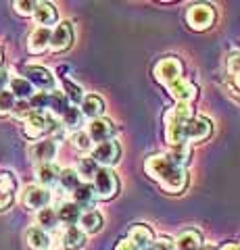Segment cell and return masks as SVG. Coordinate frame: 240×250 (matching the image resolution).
Segmentation results:
<instances>
[{
    "label": "cell",
    "instance_id": "1",
    "mask_svg": "<svg viewBox=\"0 0 240 250\" xmlns=\"http://www.w3.org/2000/svg\"><path fill=\"white\" fill-rule=\"evenodd\" d=\"M144 169L151 179L159 182L161 188L169 194H182L188 186V173L186 169L177 167L167 154H153L146 159Z\"/></svg>",
    "mask_w": 240,
    "mask_h": 250
},
{
    "label": "cell",
    "instance_id": "2",
    "mask_svg": "<svg viewBox=\"0 0 240 250\" xmlns=\"http://www.w3.org/2000/svg\"><path fill=\"white\" fill-rule=\"evenodd\" d=\"M192 117H195L192 104H186V103H175V106L165 113V140L172 148L188 144L186 142V123Z\"/></svg>",
    "mask_w": 240,
    "mask_h": 250
},
{
    "label": "cell",
    "instance_id": "3",
    "mask_svg": "<svg viewBox=\"0 0 240 250\" xmlns=\"http://www.w3.org/2000/svg\"><path fill=\"white\" fill-rule=\"evenodd\" d=\"M59 125L52 119L48 113H40V111H32L29 117L23 121V134H25L29 140H38L46 134H52L57 131Z\"/></svg>",
    "mask_w": 240,
    "mask_h": 250
},
{
    "label": "cell",
    "instance_id": "4",
    "mask_svg": "<svg viewBox=\"0 0 240 250\" xmlns=\"http://www.w3.org/2000/svg\"><path fill=\"white\" fill-rule=\"evenodd\" d=\"M215 9L211 4H205V2H196V4H190L188 9H186V15L184 19L188 23L190 29L195 31H207L213 27L215 23Z\"/></svg>",
    "mask_w": 240,
    "mask_h": 250
},
{
    "label": "cell",
    "instance_id": "5",
    "mask_svg": "<svg viewBox=\"0 0 240 250\" xmlns=\"http://www.w3.org/2000/svg\"><path fill=\"white\" fill-rule=\"evenodd\" d=\"M153 75L159 83L169 85L172 82L184 77V62L177 57H163V59H159L157 62H154Z\"/></svg>",
    "mask_w": 240,
    "mask_h": 250
},
{
    "label": "cell",
    "instance_id": "6",
    "mask_svg": "<svg viewBox=\"0 0 240 250\" xmlns=\"http://www.w3.org/2000/svg\"><path fill=\"white\" fill-rule=\"evenodd\" d=\"M94 192L100 200H113L119 194V177L109 167H100L94 175Z\"/></svg>",
    "mask_w": 240,
    "mask_h": 250
},
{
    "label": "cell",
    "instance_id": "7",
    "mask_svg": "<svg viewBox=\"0 0 240 250\" xmlns=\"http://www.w3.org/2000/svg\"><path fill=\"white\" fill-rule=\"evenodd\" d=\"M92 159L96 161L98 167H113L117 165L121 159V146L115 142V140H107V142H100L92 148Z\"/></svg>",
    "mask_w": 240,
    "mask_h": 250
},
{
    "label": "cell",
    "instance_id": "8",
    "mask_svg": "<svg viewBox=\"0 0 240 250\" xmlns=\"http://www.w3.org/2000/svg\"><path fill=\"white\" fill-rule=\"evenodd\" d=\"M50 200H52V194L50 190H46V188L42 186H27L25 190H23L21 194V202H23V207L29 208V210H42L50 205Z\"/></svg>",
    "mask_w": 240,
    "mask_h": 250
},
{
    "label": "cell",
    "instance_id": "9",
    "mask_svg": "<svg viewBox=\"0 0 240 250\" xmlns=\"http://www.w3.org/2000/svg\"><path fill=\"white\" fill-rule=\"evenodd\" d=\"M73 44V27L69 21H61L57 23L55 29H50V46L48 48L52 52H65L71 48Z\"/></svg>",
    "mask_w": 240,
    "mask_h": 250
},
{
    "label": "cell",
    "instance_id": "10",
    "mask_svg": "<svg viewBox=\"0 0 240 250\" xmlns=\"http://www.w3.org/2000/svg\"><path fill=\"white\" fill-rule=\"evenodd\" d=\"M25 80L32 83V88H38L40 92H52L55 85H57L55 75H52L48 69L36 67V65L25 67Z\"/></svg>",
    "mask_w": 240,
    "mask_h": 250
},
{
    "label": "cell",
    "instance_id": "11",
    "mask_svg": "<svg viewBox=\"0 0 240 250\" xmlns=\"http://www.w3.org/2000/svg\"><path fill=\"white\" fill-rule=\"evenodd\" d=\"M115 131H117L115 123L111 119H105V117H100V119H92L88 123V127H86V134L92 140V144L94 142L100 144V142H107V140H113Z\"/></svg>",
    "mask_w": 240,
    "mask_h": 250
},
{
    "label": "cell",
    "instance_id": "12",
    "mask_svg": "<svg viewBox=\"0 0 240 250\" xmlns=\"http://www.w3.org/2000/svg\"><path fill=\"white\" fill-rule=\"evenodd\" d=\"M213 131V123L207 119V117H198L195 115L192 119L186 123V142H203L211 136Z\"/></svg>",
    "mask_w": 240,
    "mask_h": 250
},
{
    "label": "cell",
    "instance_id": "13",
    "mask_svg": "<svg viewBox=\"0 0 240 250\" xmlns=\"http://www.w3.org/2000/svg\"><path fill=\"white\" fill-rule=\"evenodd\" d=\"M55 156H57V140H52V138L40 140V142H34L29 146V159H32L36 165L52 163Z\"/></svg>",
    "mask_w": 240,
    "mask_h": 250
},
{
    "label": "cell",
    "instance_id": "14",
    "mask_svg": "<svg viewBox=\"0 0 240 250\" xmlns=\"http://www.w3.org/2000/svg\"><path fill=\"white\" fill-rule=\"evenodd\" d=\"M167 92L172 94V98L175 100V103H186V104H192V100L198 96V88L192 82L184 80V77H180V80L169 83Z\"/></svg>",
    "mask_w": 240,
    "mask_h": 250
},
{
    "label": "cell",
    "instance_id": "15",
    "mask_svg": "<svg viewBox=\"0 0 240 250\" xmlns=\"http://www.w3.org/2000/svg\"><path fill=\"white\" fill-rule=\"evenodd\" d=\"M71 196H73L71 202H73L77 208H88V210L94 207V202L98 200L96 192H94V186H92L90 182H82V184L71 192Z\"/></svg>",
    "mask_w": 240,
    "mask_h": 250
},
{
    "label": "cell",
    "instance_id": "16",
    "mask_svg": "<svg viewBox=\"0 0 240 250\" xmlns=\"http://www.w3.org/2000/svg\"><path fill=\"white\" fill-rule=\"evenodd\" d=\"M128 240H130L138 250H149V248L153 246V242H154V233H153V229L149 228V225L138 223V225H134V228L130 229Z\"/></svg>",
    "mask_w": 240,
    "mask_h": 250
},
{
    "label": "cell",
    "instance_id": "17",
    "mask_svg": "<svg viewBox=\"0 0 240 250\" xmlns=\"http://www.w3.org/2000/svg\"><path fill=\"white\" fill-rule=\"evenodd\" d=\"M175 250H203V236L198 229H184L174 240Z\"/></svg>",
    "mask_w": 240,
    "mask_h": 250
},
{
    "label": "cell",
    "instance_id": "18",
    "mask_svg": "<svg viewBox=\"0 0 240 250\" xmlns=\"http://www.w3.org/2000/svg\"><path fill=\"white\" fill-rule=\"evenodd\" d=\"M59 175H61V169L55 165V163H46V165H38L36 167L38 186L46 188V190H50V188L59 186Z\"/></svg>",
    "mask_w": 240,
    "mask_h": 250
},
{
    "label": "cell",
    "instance_id": "19",
    "mask_svg": "<svg viewBox=\"0 0 240 250\" xmlns=\"http://www.w3.org/2000/svg\"><path fill=\"white\" fill-rule=\"evenodd\" d=\"M50 46V29L48 27H36L27 38V50L32 54H42Z\"/></svg>",
    "mask_w": 240,
    "mask_h": 250
},
{
    "label": "cell",
    "instance_id": "20",
    "mask_svg": "<svg viewBox=\"0 0 240 250\" xmlns=\"http://www.w3.org/2000/svg\"><path fill=\"white\" fill-rule=\"evenodd\" d=\"M80 111L84 117H88V119H100L105 113V100L98 96V94H86L80 104Z\"/></svg>",
    "mask_w": 240,
    "mask_h": 250
},
{
    "label": "cell",
    "instance_id": "21",
    "mask_svg": "<svg viewBox=\"0 0 240 250\" xmlns=\"http://www.w3.org/2000/svg\"><path fill=\"white\" fill-rule=\"evenodd\" d=\"M32 17L36 19L38 27H48L50 29V25H55V23H57L59 15H57L55 4H50V2H36V9H34Z\"/></svg>",
    "mask_w": 240,
    "mask_h": 250
},
{
    "label": "cell",
    "instance_id": "22",
    "mask_svg": "<svg viewBox=\"0 0 240 250\" xmlns=\"http://www.w3.org/2000/svg\"><path fill=\"white\" fill-rule=\"evenodd\" d=\"M77 223H80V229L84 233H90V236H94V233H98L100 229H103V215H100L98 210H94V208L84 210Z\"/></svg>",
    "mask_w": 240,
    "mask_h": 250
},
{
    "label": "cell",
    "instance_id": "23",
    "mask_svg": "<svg viewBox=\"0 0 240 250\" xmlns=\"http://www.w3.org/2000/svg\"><path fill=\"white\" fill-rule=\"evenodd\" d=\"M25 242L32 250H48L50 248V236L40 228H29L25 231Z\"/></svg>",
    "mask_w": 240,
    "mask_h": 250
},
{
    "label": "cell",
    "instance_id": "24",
    "mask_svg": "<svg viewBox=\"0 0 240 250\" xmlns=\"http://www.w3.org/2000/svg\"><path fill=\"white\" fill-rule=\"evenodd\" d=\"M9 92L15 96V100H29L34 96V88L25 77H13L9 82Z\"/></svg>",
    "mask_w": 240,
    "mask_h": 250
},
{
    "label": "cell",
    "instance_id": "25",
    "mask_svg": "<svg viewBox=\"0 0 240 250\" xmlns=\"http://www.w3.org/2000/svg\"><path fill=\"white\" fill-rule=\"evenodd\" d=\"M86 244V233H84L77 225H71L63 231V248L67 250H80Z\"/></svg>",
    "mask_w": 240,
    "mask_h": 250
},
{
    "label": "cell",
    "instance_id": "26",
    "mask_svg": "<svg viewBox=\"0 0 240 250\" xmlns=\"http://www.w3.org/2000/svg\"><path fill=\"white\" fill-rule=\"evenodd\" d=\"M80 217H82V208H77L73 202H63V205L57 208V219L61 223H65L67 228L75 225L77 221H80Z\"/></svg>",
    "mask_w": 240,
    "mask_h": 250
},
{
    "label": "cell",
    "instance_id": "27",
    "mask_svg": "<svg viewBox=\"0 0 240 250\" xmlns=\"http://www.w3.org/2000/svg\"><path fill=\"white\" fill-rule=\"evenodd\" d=\"M61 121H63L65 127L80 131V127L84 125V115H82V111H80L77 106H69L67 111L61 115Z\"/></svg>",
    "mask_w": 240,
    "mask_h": 250
},
{
    "label": "cell",
    "instance_id": "28",
    "mask_svg": "<svg viewBox=\"0 0 240 250\" xmlns=\"http://www.w3.org/2000/svg\"><path fill=\"white\" fill-rule=\"evenodd\" d=\"M69 106H71V104H69V100L65 98V94H63V92H57V90L48 92V108H50V111L55 113V115L61 117Z\"/></svg>",
    "mask_w": 240,
    "mask_h": 250
},
{
    "label": "cell",
    "instance_id": "29",
    "mask_svg": "<svg viewBox=\"0 0 240 250\" xmlns=\"http://www.w3.org/2000/svg\"><path fill=\"white\" fill-rule=\"evenodd\" d=\"M57 223H59V219H57V210L55 208L46 207L42 210H38V228L40 229H44V231L55 229Z\"/></svg>",
    "mask_w": 240,
    "mask_h": 250
},
{
    "label": "cell",
    "instance_id": "30",
    "mask_svg": "<svg viewBox=\"0 0 240 250\" xmlns=\"http://www.w3.org/2000/svg\"><path fill=\"white\" fill-rule=\"evenodd\" d=\"M80 184H82V179H80V175H77V171H75V169H61L59 186L63 188L65 192H73Z\"/></svg>",
    "mask_w": 240,
    "mask_h": 250
},
{
    "label": "cell",
    "instance_id": "31",
    "mask_svg": "<svg viewBox=\"0 0 240 250\" xmlns=\"http://www.w3.org/2000/svg\"><path fill=\"white\" fill-rule=\"evenodd\" d=\"M167 156L172 159L177 167H182L186 169L188 167V163H190V146L188 144H182V146H174L172 150L167 152Z\"/></svg>",
    "mask_w": 240,
    "mask_h": 250
},
{
    "label": "cell",
    "instance_id": "32",
    "mask_svg": "<svg viewBox=\"0 0 240 250\" xmlns=\"http://www.w3.org/2000/svg\"><path fill=\"white\" fill-rule=\"evenodd\" d=\"M100 167L96 165V161L92 159V156H84V159H80V163H77V175H80V179L84 177V179H94V175H96V171H98Z\"/></svg>",
    "mask_w": 240,
    "mask_h": 250
},
{
    "label": "cell",
    "instance_id": "33",
    "mask_svg": "<svg viewBox=\"0 0 240 250\" xmlns=\"http://www.w3.org/2000/svg\"><path fill=\"white\" fill-rule=\"evenodd\" d=\"M63 88H65V98L69 100V104L71 106H77V104H82V100H84V90L80 88L77 83L73 82H69V80H63Z\"/></svg>",
    "mask_w": 240,
    "mask_h": 250
},
{
    "label": "cell",
    "instance_id": "34",
    "mask_svg": "<svg viewBox=\"0 0 240 250\" xmlns=\"http://www.w3.org/2000/svg\"><path fill=\"white\" fill-rule=\"evenodd\" d=\"M71 146L75 148V150H80V152H90L92 148H94V144H92V140L88 138V134H86L84 129L75 131V134L71 136Z\"/></svg>",
    "mask_w": 240,
    "mask_h": 250
},
{
    "label": "cell",
    "instance_id": "35",
    "mask_svg": "<svg viewBox=\"0 0 240 250\" xmlns=\"http://www.w3.org/2000/svg\"><path fill=\"white\" fill-rule=\"evenodd\" d=\"M15 188H17V182H15L13 173H9V171H0V192L15 194Z\"/></svg>",
    "mask_w": 240,
    "mask_h": 250
},
{
    "label": "cell",
    "instance_id": "36",
    "mask_svg": "<svg viewBox=\"0 0 240 250\" xmlns=\"http://www.w3.org/2000/svg\"><path fill=\"white\" fill-rule=\"evenodd\" d=\"M15 103H17V100H15V96L9 90L0 92V115H11Z\"/></svg>",
    "mask_w": 240,
    "mask_h": 250
},
{
    "label": "cell",
    "instance_id": "37",
    "mask_svg": "<svg viewBox=\"0 0 240 250\" xmlns=\"http://www.w3.org/2000/svg\"><path fill=\"white\" fill-rule=\"evenodd\" d=\"M13 6L21 17H32L34 9H36V2L34 0H17V2H13Z\"/></svg>",
    "mask_w": 240,
    "mask_h": 250
},
{
    "label": "cell",
    "instance_id": "38",
    "mask_svg": "<svg viewBox=\"0 0 240 250\" xmlns=\"http://www.w3.org/2000/svg\"><path fill=\"white\" fill-rule=\"evenodd\" d=\"M29 113H32V106H29L27 100H17V103H15V106H13V111H11L13 117H17V119H23V121H25L27 117H29Z\"/></svg>",
    "mask_w": 240,
    "mask_h": 250
},
{
    "label": "cell",
    "instance_id": "39",
    "mask_svg": "<svg viewBox=\"0 0 240 250\" xmlns=\"http://www.w3.org/2000/svg\"><path fill=\"white\" fill-rule=\"evenodd\" d=\"M226 67H228V71L234 75L236 71H240V52H232L226 57Z\"/></svg>",
    "mask_w": 240,
    "mask_h": 250
},
{
    "label": "cell",
    "instance_id": "40",
    "mask_svg": "<svg viewBox=\"0 0 240 250\" xmlns=\"http://www.w3.org/2000/svg\"><path fill=\"white\" fill-rule=\"evenodd\" d=\"M149 250H175V248H174V242L163 236V238L154 240V242H153V246H151Z\"/></svg>",
    "mask_w": 240,
    "mask_h": 250
},
{
    "label": "cell",
    "instance_id": "41",
    "mask_svg": "<svg viewBox=\"0 0 240 250\" xmlns=\"http://www.w3.org/2000/svg\"><path fill=\"white\" fill-rule=\"evenodd\" d=\"M13 198H15V194H4V192H0V210L9 208V207L13 205Z\"/></svg>",
    "mask_w": 240,
    "mask_h": 250
},
{
    "label": "cell",
    "instance_id": "42",
    "mask_svg": "<svg viewBox=\"0 0 240 250\" xmlns=\"http://www.w3.org/2000/svg\"><path fill=\"white\" fill-rule=\"evenodd\" d=\"M9 82H11L9 71L0 67V92H4V88H6V85H9Z\"/></svg>",
    "mask_w": 240,
    "mask_h": 250
},
{
    "label": "cell",
    "instance_id": "43",
    "mask_svg": "<svg viewBox=\"0 0 240 250\" xmlns=\"http://www.w3.org/2000/svg\"><path fill=\"white\" fill-rule=\"evenodd\" d=\"M115 250H138L131 242L128 240V238H121L119 242H117V246H115Z\"/></svg>",
    "mask_w": 240,
    "mask_h": 250
},
{
    "label": "cell",
    "instance_id": "44",
    "mask_svg": "<svg viewBox=\"0 0 240 250\" xmlns=\"http://www.w3.org/2000/svg\"><path fill=\"white\" fill-rule=\"evenodd\" d=\"M219 250H240V246L238 244H226V246H221Z\"/></svg>",
    "mask_w": 240,
    "mask_h": 250
},
{
    "label": "cell",
    "instance_id": "45",
    "mask_svg": "<svg viewBox=\"0 0 240 250\" xmlns=\"http://www.w3.org/2000/svg\"><path fill=\"white\" fill-rule=\"evenodd\" d=\"M234 83H236V88L240 90V71H236V73H234Z\"/></svg>",
    "mask_w": 240,
    "mask_h": 250
},
{
    "label": "cell",
    "instance_id": "46",
    "mask_svg": "<svg viewBox=\"0 0 240 250\" xmlns=\"http://www.w3.org/2000/svg\"><path fill=\"white\" fill-rule=\"evenodd\" d=\"M0 67H2V50H0Z\"/></svg>",
    "mask_w": 240,
    "mask_h": 250
},
{
    "label": "cell",
    "instance_id": "47",
    "mask_svg": "<svg viewBox=\"0 0 240 250\" xmlns=\"http://www.w3.org/2000/svg\"><path fill=\"white\" fill-rule=\"evenodd\" d=\"M63 250H67V248H63Z\"/></svg>",
    "mask_w": 240,
    "mask_h": 250
}]
</instances>
